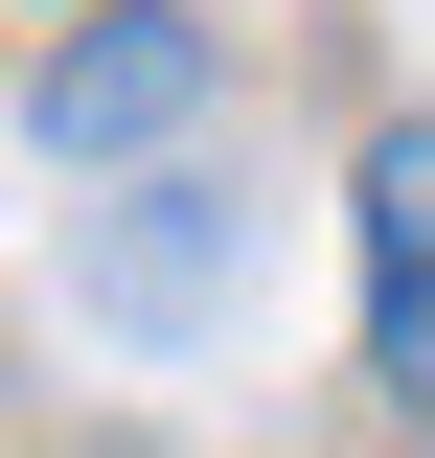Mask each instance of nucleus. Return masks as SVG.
Listing matches in <instances>:
<instances>
[{
    "label": "nucleus",
    "instance_id": "2",
    "mask_svg": "<svg viewBox=\"0 0 435 458\" xmlns=\"http://www.w3.org/2000/svg\"><path fill=\"white\" fill-rule=\"evenodd\" d=\"M367 367L435 436V138H367Z\"/></svg>",
    "mask_w": 435,
    "mask_h": 458
},
{
    "label": "nucleus",
    "instance_id": "1",
    "mask_svg": "<svg viewBox=\"0 0 435 458\" xmlns=\"http://www.w3.org/2000/svg\"><path fill=\"white\" fill-rule=\"evenodd\" d=\"M207 114V23H161V0H92L47 47V92H23V138L47 161H138V138H183Z\"/></svg>",
    "mask_w": 435,
    "mask_h": 458
}]
</instances>
